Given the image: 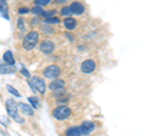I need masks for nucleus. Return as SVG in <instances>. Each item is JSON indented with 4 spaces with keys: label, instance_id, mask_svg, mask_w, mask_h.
<instances>
[{
    "label": "nucleus",
    "instance_id": "obj_21",
    "mask_svg": "<svg viewBox=\"0 0 145 136\" xmlns=\"http://www.w3.org/2000/svg\"><path fill=\"white\" fill-rule=\"evenodd\" d=\"M46 22H47V23H58L59 20L56 18V17H53V18H46Z\"/></svg>",
    "mask_w": 145,
    "mask_h": 136
},
{
    "label": "nucleus",
    "instance_id": "obj_18",
    "mask_svg": "<svg viewBox=\"0 0 145 136\" xmlns=\"http://www.w3.org/2000/svg\"><path fill=\"white\" fill-rule=\"evenodd\" d=\"M33 11L34 13H38V15H42V12H44V10L40 6H35V7H33Z\"/></svg>",
    "mask_w": 145,
    "mask_h": 136
},
{
    "label": "nucleus",
    "instance_id": "obj_17",
    "mask_svg": "<svg viewBox=\"0 0 145 136\" xmlns=\"http://www.w3.org/2000/svg\"><path fill=\"white\" fill-rule=\"evenodd\" d=\"M7 90H8V91H10L12 95H15V96L16 97H21V95H20V92H18L17 91V90H15V89H12L11 86H10V85H7Z\"/></svg>",
    "mask_w": 145,
    "mask_h": 136
},
{
    "label": "nucleus",
    "instance_id": "obj_12",
    "mask_svg": "<svg viewBox=\"0 0 145 136\" xmlns=\"http://www.w3.org/2000/svg\"><path fill=\"white\" fill-rule=\"evenodd\" d=\"M64 27H65L68 30H72L76 27L75 18H65L64 20Z\"/></svg>",
    "mask_w": 145,
    "mask_h": 136
},
{
    "label": "nucleus",
    "instance_id": "obj_5",
    "mask_svg": "<svg viewBox=\"0 0 145 136\" xmlns=\"http://www.w3.org/2000/svg\"><path fill=\"white\" fill-rule=\"evenodd\" d=\"M59 73H61V69L57 66H54V65L48 66L44 72L45 77H46V78H50V79H56L57 77L59 75Z\"/></svg>",
    "mask_w": 145,
    "mask_h": 136
},
{
    "label": "nucleus",
    "instance_id": "obj_20",
    "mask_svg": "<svg viewBox=\"0 0 145 136\" xmlns=\"http://www.w3.org/2000/svg\"><path fill=\"white\" fill-rule=\"evenodd\" d=\"M54 15V11H48V12H42V16L45 17V18H50V17H52Z\"/></svg>",
    "mask_w": 145,
    "mask_h": 136
},
{
    "label": "nucleus",
    "instance_id": "obj_24",
    "mask_svg": "<svg viewBox=\"0 0 145 136\" xmlns=\"http://www.w3.org/2000/svg\"><path fill=\"white\" fill-rule=\"evenodd\" d=\"M27 12H29L28 7H21L20 9V13H27Z\"/></svg>",
    "mask_w": 145,
    "mask_h": 136
},
{
    "label": "nucleus",
    "instance_id": "obj_8",
    "mask_svg": "<svg viewBox=\"0 0 145 136\" xmlns=\"http://www.w3.org/2000/svg\"><path fill=\"white\" fill-rule=\"evenodd\" d=\"M67 135H74V136H79V135H86L84 129L81 126H74V128H69L65 131Z\"/></svg>",
    "mask_w": 145,
    "mask_h": 136
},
{
    "label": "nucleus",
    "instance_id": "obj_14",
    "mask_svg": "<svg viewBox=\"0 0 145 136\" xmlns=\"http://www.w3.org/2000/svg\"><path fill=\"white\" fill-rule=\"evenodd\" d=\"M18 107L21 108V111L23 112V113H25V114H28V116H33V110H31V108L28 106V105H25V103H20V105H18Z\"/></svg>",
    "mask_w": 145,
    "mask_h": 136
},
{
    "label": "nucleus",
    "instance_id": "obj_13",
    "mask_svg": "<svg viewBox=\"0 0 145 136\" xmlns=\"http://www.w3.org/2000/svg\"><path fill=\"white\" fill-rule=\"evenodd\" d=\"M4 60H5V62L7 63V65H10V66L15 65V58H13L11 51H6L5 53H4Z\"/></svg>",
    "mask_w": 145,
    "mask_h": 136
},
{
    "label": "nucleus",
    "instance_id": "obj_7",
    "mask_svg": "<svg viewBox=\"0 0 145 136\" xmlns=\"http://www.w3.org/2000/svg\"><path fill=\"white\" fill-rule=\"evenodd\" d=\"M40 50H41L44 53H51L54 50V45H53L52 42L46 40V42H42L41 44H40Z\"/></svg>",
    "mask_w": 145,
    "mask_h": 136
},
{
    "label": "nucleus",
    "instance_id": "obj_6",
    "mask_svg": "<svg viewBox=\"0 0 145 136\" xmlns=\"http://www.w3.org/2000/svg\"><path fill=\"white\" fill-rule=\"evenodd\" d=\"M94 69H96V63L92 60H86L82 62V65H81V71H82L84 73H92Z\"/></svg>",
    "mask_w": 145,
    "mask_h": 136
},
{
    "label": "nucleus",
    "instance_id": "obj_25",
    "mask_svg": "<svg viewBox=\"0 0 145 136\" xmlns=\"http://www.w3.org/2000/svg\"><path fill=\"white\" fill-rule=\"evenodd\" d=\"M67 37H68V38H69L70 40H72V39H74V37H72V35H70L69 33H67Z\"/></svg>",
    "mask_w": 145,
    "mask_h": 136
},
{
    "label": "nucleus",
    "instance_id": "obj_4",
    "mask_svg": "<svg viewBox=\"0 0 145 136\" xmlns=\"http://www.w3.org/2000/svg\"><path fill=\"white\" fill-rule=\"evenodd\" d=\"M29 85L31 86V90H38L39 92L44 94L45 92V81L42 79L38 78V77H33L31 80L29 81Z\"/></svg>",
    "mask_w": 145,
    "mask_h": 136
},
{
    "label": "nucleus",
    "instance_id": "obj_26",
    "mask_svg": "<svg viewBox=\"0 0 145 136\" xmlns=\"http://www.w3.org/2000/svg\"><path fill=\"white\" fill-rule=\"evenodd\" d=\"M62 1H63V3H64V1H65V0H57V3H62Z\"/></svg>",
    "mask_w": 145,
    "mask_h": 136
},
{
    "label": "nucleus",
    "instance_id": "obj_3",
    "mask_svg": "<svg viewBox=\"0 0 145 136\" xmlns=\"http://www.w3.org/2000/svg\"><path fill=\"white\" fill-rule=\"evenodd\" d=\"M6 110H7L8 116H10L11 118H13V119H15L16 121H18V123H23V119L18 117L17 106H16V103L13 102L12 100H7L6 101Z\"/></svg>",
    "mask_w": 145,
    "mask_h": 136
},
{
    "label": "nucleus",
    "instance_id": "obj_15",
    "mask_svg": "<svg viewBox=\"0 0 145 136\" xmlns=\"http://www.w3.org/2000/svg\"><path fill=\"white\" fill-rule=\"evenodd\" d=\"M28 100H29V102L31 103V105H33V107H35V108H39L40 107V103H39V101L35 97H29Z\"/></svg>",
    "mask_w": 145,
    "mask_h": 136
},
{
    "label": "nucleus",
    "instance_id": "obj_10",
    "mask_svg": "<svg viewBox=\"0 0 145 136\" xmlns=\"http://www.w3.org/2000/svg\"><path fill=\"white\" fill-rule=\"evenodd\" d=\"M81 128L84 129V131H85L86 135H88L91 131L94 130V124L92 123V121H84V123L81 124Z\"/></svg>",
    "mask_w": 145,
    "mask_h": 136
},
{
    "label": "nucleus",
    "instance_id": "obj_22",
    "mask_svg": "<svg viewBox=\"0 0 145 136\" xmlns=\"http://www.w3.org/2000/svg\"><path fill=\"white\" fill-rule=\"evenodd\" d=\"M18 28H20L21 30H23V29H24V26H23V20H22V18L18 20Z\"/></svg>",
    "mask_w": 145,
    "mask_h": 136
},
{
    "label": "nucleus",
    "instance_id": "obj_9",
    "mask_svg": "<svg viewBox=\"0 0 145 136\" xmlns=\"http://www.w3.org/2000/svg\"><path fill=\"white\" fill-rule=\"evenodd\" d=\"M70 7H71L72 13H75V15H80V13H82L85 11V6L81 3H72Z\"/></svg>",
    "mask_w": 145,
    "mask_h": 136
},
{
    "label": "nucleus",
    "instance_id": "obj_23",
    "mask_svg": "<svg viewBox=\"0 0 145 136\" xmlns=\"http://www.w3.org/2000/svg\"><path fill=\"white\" fill-rule=\"evenodd\" d=\"M21 73H22V74H23V75H25V77H27V78H29V77H30V74H29V72H28V71H27V69H24V68H22V69H21Z\"/></svg>",
    "mask_w": 145,
    "mask_h": 136
},
{
    "label": "nucleus",
    "instance_id": "obj_1",
    "mask_svg": "<svg viewBox=\"0 0 145 136\" xmlns=\"http://www.w3.org/2000/svg\"><path fill=\"white\" fill-rule=\"evenodd\" d=\"M39 40V34L36 32H29L23 39V48L25 50H31Z\"/></svg>",
    "mask_w": 145,
    "mask_h": 136
},
{
    "label": "nucleus",
    "instance_id": "obj_11",
    "mask_svg": "<svg viewBox=\"0 0 145 136\" xmlns=\"http://www.w3.org/2000/svg\"><path fill=\"white\" fill-rule=\"evenodd\" d=\"M65 85L64 83V80H61V79H56V80H53L51 84H50V89L51 90H57V89H61L63 88Z\"/></svg>",
    "mask_w": 145,
    "mask_h": 136
},
{
    "label": "nucleus",
    "instance_id": "obj_16",
    "mask_svg": "<svg viewBox=\"0 0 145 136\" xmlns=\"http://www.w3.org/2000/svg\"><path fill=\"white\" fill-rule=\"evenodd\" d=\"M72 11H71V7L70 6H65V7H63L62 9V11H61V13L62 15H64V16H67V15H70Z\"/></svg>",
    "mask_w": 145,
    "mask_h": 136
},
{
    "label": "nucleus",
    "instance_id": "obj_2",
    "mask_svg": "<svg viewBox=\"0 0 145 136\" xmlns=\"http://www.w3.org/2000/svg\"><path fill=\"white\" fill-rule=\"evenodd\" d=\"M70 114H71V111H70V108L67 106H59L53 111V117L58 120L67 119V118L70 117Z\"/></svg>",
    "mask_w": 145,
    "mask_h": 136
},
{
    "label": "nucleus",
    "instance_id": "obj_19",
    "mask_svg": "<svg viewBox=\"0 0 145 136\" xmlns=\"http://www.w3.org/2000/svg\"><path fill=\"white\" fill-rule=\"evenodd\" d=\"M35 3L38 4V5H42V6H45V5H47L48 3H51V0H35Z\"/></svg>",
    "mask_w": 145,
    "mask_h": 136
}]
</instances>
